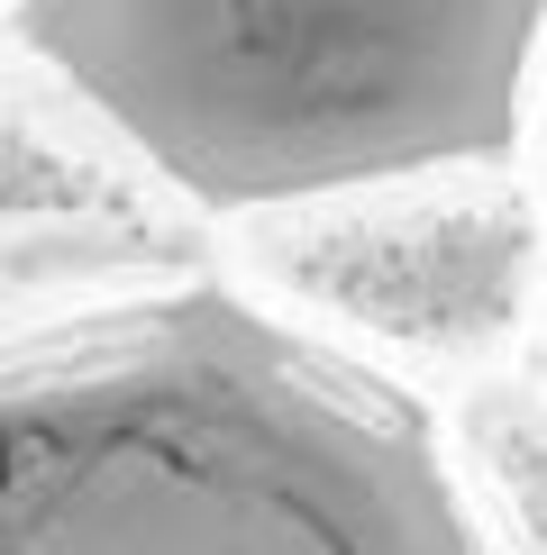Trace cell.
I'll use <instances>...</instances> for the list:
<instances>
[{"label":"cell","instance_id":"obj_5","mask_svg":"<svg viewBox=\"0 0 547 555\" xmlns=\"http://www.w3.org/2000/svg\"><path fill=\"white\" fill-rule=\"evenodd\" d=\"M119 219H137L119 146L28 55L0 64V237H18V228H119Z\"/></svg>","mask_w":547,"mask_h":555},{"label":"cell","instance_id":"obj_2","mask_svg":"<svg viewBox=\"0 0 547 555\" xmlns=\"http://www.w3.org/2000/svg\"><path fill=\"white\" fill-rule=\"evenodd\" d=\"M10 37L147 182L265 219L511 165L547 0H10Z\"/></svg>","mask_w":547,"mask_h":555},{"label":"cell","instance_id":"obj_1","mask_svg":"<svg viewBox=\"0 0 547 555\" xmlns=\"http://www.w3.org/2000/svg\"><path fill=\"white\" fill-rule=\"evenodd\" d=\"M0 555H484L429 401L201 264L0 319Z\"/></svg>","mask_w":547,"mask_h":555},{"label":"cell","instance_id":"obj_3","mask_svg":"<svg viewBox=\"0 0 547 555\" xmlns=\"http://www.w3.org/2000/svg\"><path fill=\"white\" fill-rule=\"evenodd\" d=\"M238 228L246 292L393 383L501 364L547 283V210L501 165L302 201Z\"/></svg>","mask_w":547,"mask_h":555},{"label":"cell","instance_id":"obj_4","mask_svg":"<svg viewBox=\"0 0 547 555\" xmlns=\"http://www.w3.org/2000/svg\"><path fill=\"white\" fill-rule=\"evenodd\" d=\"M429 437L484 555H547V374L520 356L456 374L429 401Z\"/></svg>","mask_w":547,"mask_h":555}]
</instances>
